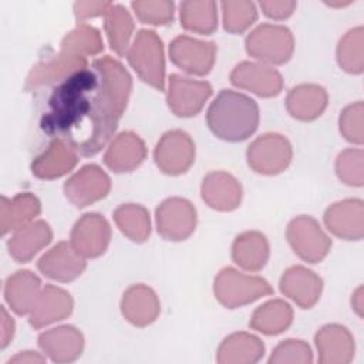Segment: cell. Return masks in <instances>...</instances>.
<instances>
[{
  "label": "cell",
  "mask_w": 364,
  "mask_h": 364,
  "mask_svg": "<svg viewBox=\"0 0 364 364\" xmlns=\"http://www.w3.org/2000/svg\"><path fill=\"white\" fill-rule=\"evenodd\" d=\"M132 78L115 58L94 60L57 84L41 118V129L70 144L78 155L94 156L111 142L127 108Z\"/></svg>",
  "instance_id": "obj_1"
},
{
  "label": "cell",
  "mask_w": 364,
  "mask_h": 364,
  "mask_svg": "<svg viewBox=\"0 0 364 364\" xmlns=\"http://www.w3.org/2000/svg\"><path fill=\"white\" fill-rule=\"evenodd\" d=\"M257 102L246 94L220 90L210 102L206 122L215 136L228 142H240L255 134L259 127Z\"/></svg>",
  "instance_id": "obj_2"
},
{
  "label": "cell",
  "mask_w": 364,
  "mask_h": 364,
  "mask_svg": "<svg viewBox=\"0 0 364 364\" xmlns=\"http://www.w3.org/2000/svg\"><path fill=\"white\" fill-rule=\"evenodd\" d=\"M272 293L273 289L266 279L242 273L235 267L222 269L213 282V294L226 309L250 304Z\"/></svg>",
  "instance_id": "obj_3"
},
{
  "label": "cell",
  "mask_w": 364,
  "mask_h": 364,
  "mask_svg": "<svg viewBox=\"0 0 364 364\" xmlns=\"http://www.w3.org/2000/svg\"><path fill=\"white\" fill-rule=\"evenodd\" d=\"M138 77L155 90H165V55L159 36L152 30H139L125 54Z\"/></svg>",
  "instance_id": "obj_4"
},
{
  "label": "cell",
  "mask_w": 364,
  "mask_h": 364,
  "mask_svg": "<svg viewBox=\"0 0 364 364\" xmlns=\"http://www.w3.org/2000/svg\"><path fill=\"white\" fill-rule=\"evenodd\" d=\"M245 48L262 64L282 65L293 55L294 37L286 26L264 23L246 36Z\"/></svg>",
  "instance_id": "obj_5"
},
{
  "label": "cell",
  "mask_w": 364,
  "mask_h": 364,
  "mask_svg": "<svg viewBox=\"0 0 364 364\" xmlns=\"http://www.w3.org/2000/svg\"><path fill=\"white\" fill-rule=\"evenodd\" d=\"M293 158L290 141L277 132H266L250 142L246 151L247 165L260 175H277L287 169Z\"/></svg>",
  "instance_id": "obj_6"
},
{
  "label": "cell",
  "mask_w": 364,
  "mask_h": 364,
  "mask_svg": "<svg viewBox=\"0 0 364 364\" xmlns=\"http://www.w3.org/2000/svg\"><path fill=\"white\" fill-rule=\"evenodd\" d=\"M286 237L293 252L307 263H320L331 249V239L320 223L307 215L296 216L289 222Z\"/></svg>",
  "instance_id": "obj_7"
},
{
  "label": "cell",
  "mask_w": 364,
  "mask_h": 364,
  "mask_svg": "<svg viewBox=\"0 0 364 364\" xmlns=\"http://www.w3.org/2000/svg\"><path fill=\"white\" fill-rule=\"evenodd\" d=\"M154 161L161 172L178 176L195 162V142L182 129L166 131L155 145Z\"/></svg>",
  "instance_id": "obj_8"
},
{
  "label": "cell",
  "mask_w": 364,
  "mask_h": 364,
  "mask_svg": "<svg viewBox=\"0 0 364 364\" xmlns=\"http://www.w3.org/2000/svg\"><path fill=\"white\" fill-rule=\"evenodd\" d=\"M196 209L185 198L172 196L161 202L155 210L156 230L169 242L188 239L196 228Z\"/></svg>",
  "instance_id": "obj_9"
},
{
  "label": "cell",
  "mask_w": 364,
  "mask_h": 364,
  "mask_svg": "<svg viewBox=\"0 0 364 364\" xmlns=\"http://www.w3.org/2000/svg\"><path fill=\"white\" fill-rule=\"evenodd\" d=\"M212 91V85L208 81L171 74L168 78L166 102L176 117L189 118L202 111Z\"/></svg>",
  "instance_id": "obj_10"
},
{
  "label": "cell",
  "mask_w": 364,
  "mask_h": 364,
  "mask_svg": "<svg viewBox=\"0 0 364 364\" xmlns=\"http://www.w3.org/2000/svg\"><path fill=\"white\" fill-rule=\"evenodd\" d=\"M216 44L189 36H178L169 44L171 61L191 75H206L216 61Z\"/></svg>",
  "instance_id": "obj_11"
},
{
  "label": "cell",
  "mask_w": 364,
  "mask_h": 364,
  "mask_svg": "<svg viewBox=\"0 0 364 364\" xmlns=\"http://www.w3.org/2000/svg\"><path fill=\"white\" fill-rule=\"evenodd\" d=\"M111 189V179L102 168L88 164L73 173L63 186L65 198L77 208H85L104 199Z\"/></svg>",
  "instance_id": "obj_12"
},
{
  "label": "cell",
  "mask_w": 364,
  "mask_h": 364,
  "mask_svg": "<svg viewBox=\"0 0 364 364\" xmlns=\"http://www.w3.org/2000/svg\"><path fill=\"white\" fill-rule=\"evenodd\" d=\"M111 240V226L108 220L97 213L82 215L73 226L70 242L85 259H94L105 253Z\"/></svg>",
  "instance_id": "obj_13"
},
{
  "label": "cell",
  "mask_w": 364,
  "mask_h": 364,
  "mask_svg": "<svg viewBox=\"0 0 364 364\" xmlns=\"http://www.w3.org/2000/svg\"><path fill=\"white\" fill-rule=\"evenodd\" d=\"M230 82L259 97H276L283 90V77L272 65L255 61H242L230 73Z\"/></svg>",
  "instance_id": "obj_14"
},
{
  "label": "cell",
  "mask_w": 364,
  "mask_h": 364,
  "mask_svg": "<svg viewBox=\"0 0 364 364\" xmlns=\"http://www.w3.org/2000/svg\"><path fill=\"white\" fill-rule=\"evenodd\" d=\"M37 267L46 277L68 283L82 274L87 262L85 257L75 250L71 242H58L38 259Z\"/></svg>",
  "instance_id": "obj_15"
},
{
  "label": "cell",
  "mask_w": 364,
  "mask_h": 364,
  "mask_svg": "<svg viewBox=\"0 0 364 364\" xmlns=\"http://www.w3.org/2000/svg\"><path fill=\"white\" fill-rule=\"evenodd\" d=\"M324 225L330 233L344 240H361L364 236V203L350 198L330 205L324 212Z\"/></svg>",
  "instance_id": "obj_16"
},
{
  "label": "cell",
  "mask_w": 364,
  "mask_h": 364,
  "mask_svg": "<svg viewBox=\"0 0 364 364\" xmlns=\"http://www.w3.org/2000/svg\"><path fill=\"white\" fill-rule=\"evenodd\" d=\"M203 202L219 212H230L240 206L243 189L240 182L229 172H209L200 185Z\"/></svg>",
  "instance_id": "obj_17"
},
{
  "label": "cell",
  "mask_w": 364,
  "mask_h": 364,
  "mask_svg": "<svg viewBox=\"0 0 364 364\" xmlns=\"http://www.w3.org/2000/svg\"><path fill=\"white\" fill-rule=\"evenodd\" d=\"M280 291L301 309H311L323 291V280L304 266H291L283 272L279 282Z\"/></svg>",
  "instance_id": "obj_18"
},
{
  "label": "cell",
  "mask_w": 364,
  "mask_h": 364,
  "mask_svg": "<svg viewBox=\"0 0 364 364\" xmlns=\"http://www.w3.org/2000/svg\"><path fill=\"white\" fill-rule=\"evenodd\" d=\"M321 364H347L354 358L355 343L350 330L341 324H326L314 336Z\"/></svg>",
  "instance_id": "obj_19"
},
{
  "label": "cell",
  "mask_w": 364,
  "mask_h": 364,
  "mask_svg": "<svg viewBox=\"0 0 364 364\" xmlns=\"http://www.w3.org/2000/svg\"><path fill=\"white\" fill-rule=\"evenodd\" d=\"M38 347L53 363H71L82 354L84 336L74 326H57L38 336Z\"/></svg>",
  "instance_id": "obj_20"
},
{
  "label": "cell",
  "mask_w": 364,
  "mask_h": 364,
  "mask_svg": "<svg viewBox=\"0 0 364 364\" xmlns=\"http://www.w3.org/2000/svg\"><path fill=\"white\" fill-rule=\"evenodd\" d=\"M145 158L146 146L142 138L132 131H124L108 144L104 164L115 173H125L136 169Z\"/></svg>",
  "instance_id": "obj_21"
},
{
  "label": "cell",
  "mask_w": 364,
  "mask_h": 364,
  "mask_svg": "<svg viewBox=\"0 0 364 364\" xmlns=\"http://www.w3.org/2000/svg\"><path fill=\"white\" fill-rule=\"evenodd\" d=\"M87 67H88V64H87L85 57L73 55V54L60 51L58 54L37 63L31 68V71L26 80V90L31 91V90L40 88L43 85H48L53 82H61L71 74L81 71Z\"/></svg>",
  "instance_id": "obj_22"
},
{
  "label": "cell",
  "mask_w": 364,
  "mask_h": 364,
  "mask_svg": "<svg viewBox=\"0 0 364 364\" xmlns=\"http://www.w3.org/2000/svg\"><path fill=\"white\" fill-rule=\"evenodd\" d=\"M74 309L71 294L54 284H46L28 314V323L34 328H43L67 318Z\"/></svg>",
  "instance_id": "obj_23"
},
{
  "label": "cell",
  "mask_w": 364,
  "mask_h": 364,
  "mask_svg": "<svg viewBox=\"0 0 364 364\" xmlns=\"http://www.w3.org/2000/svg\"><path fill=\"white\" fill-rule=\"evenodd\" d=\"M161 311L156 293L146 284L129 286L121 299V313L124 318L135 327H146L154 323Z\"/></svg>",
  "instance_id": "obj_24"
},
{
  "label": "cell",
  "mask_w": 364,
  "mask_h": 364,
  "mask_svg": "<svg viewBox=\"0 0 364 364\" xmlns=\"http://www.w3.org/2000/svg\"><path fill=\"white\" fill-rule=\"evenodd\" d=\"M78 164L77 151L63 139L53 138L48 148L34 158L31 172L40 179H57L68 173Z\"/></svg>",
  "instance_id": "obj_25"
},
{
  "label": "cell",
  "mask_w": 364,
  "mask_h": 364,
  "mask_svg": "<svg viewBox=\"0 0 364 364\" xmlns=\"http://www.w3.org/2000/svg\"><path fill=\"white\" fill-rule=\"evenodd\" d=\"M51 239L53 230L50 225L46 220H33L13 232L7 240V249L17 263H27L50 245Z\"/></svg>",
  "instance_id": "obj_26"
},
{
  "label": "cell",
  "mask_w": 364,
  "mask_h": 364,
  "mask_svg": "<svg viewBox=\"0 0 364 364\" xmlns=\"http://www.w3.org/2000/svg\"><path fill=\"white\" fill-rule=\"evenodd\" d=\"M328 94L318 84H299L286 97L287 112L299 121L309 122L317 119L327 108Z\"/></svg>",
  "instance_id": "obj_27"
},
{
  "label": "cell",
  "mask_w": 364,
  "mask_h": 364,
  "mask_svg": "<svg viewBox=\"0 0 364 364\" xmlns=\"http://www.w3.org/2000/svg\"><path fill=\"white\" fill-rule=\"evenodd\" d=\"M41 280L31 270H17L4 283V299L10 309L18 314H30L40 293Z\"/></svg>",
  "instance_id": "obj_28"
},
{
  "label": "cell",
  "mask_w": 364,
  "mask_h": 364,
  "mask_svg": "<svg viewBox=\"0 0 364 364\" xmlns=\"http://www.w3.org/2000/svg\"><path fill=\"white\" fill-rule=\"evenodd\" d=\"M264 354L263 341L246 331L232 333L222 340L216 351L219 364H253Z\"/></svg>",
  "instance_id": "obj_29"
},
{
  "label": "cell",
  "mask_w": 364,
  "mask_h": 364,
  "mask_svg": "<svg viewBox=\"0 0 364 364\" xmlns=\"http://www.w3.org/2000/svg\"><path fill=\"white\" fill-rule=\"evenodd\" d=\"M270 256L267 237L257 230H246L237 235L232 245L233 262L246 272L262 270Z\"/></svg>",
  "instance_id": "obj_30"
},
{
  "label": "cell",
  "mask_w": 364,
  "mask_h": 364,
  "mask_svg": "<svg viewBox=\"0 0 364 364\" xmlns=\"http://www.w3.org/2000/svg\"><path fill=\"white\" fill-rule=\"evenodd\" d=\"M41 212L38 198L30 192L17 193L11 199L1 196L0 203V228L1 235L14 232L31 223Z\"/></svg>",
  "instance_id": "obj_31"
},
{
  "label": "cell",
  "mask_w": 364,
  "mask_h": 364,
  "mask_svg": "<svg viewBox=\"0 0 364 364\" xmlns=\"http://www.w3.org/2000/svg\"><path fill=\"white\" fill-rule=\"evenodd\" d=\"M291 323V306L282 299H273L263 303L252 313L249 327L266 336H276L287 330Z\"/></svg>",
  "instance_id": "obj_32"
},
{
  "label": "cell",
  "mask_w": 364,
  "mask_h": 364,
  "mask_svg": "<svg viewBox=\"0 0 364 364\" xmlns=\"http://www.w3.org/2000/svg\"><path fill=\"white\" fill-rule=\"evenodd\" d=\"M181 26L196 34H212L218 27V4L210 0H188L179 6Z\"/></svg>",
  "instance_id": "obj_33"
},
{
  "label": "cell",
  "mask_w": 364,
  "mask_h": 364,
  "mask_svg": "<svg viewBox=\"0 0 364 364\" xmlns=\"http://www.w3.org/2000/svg\"><path fill=\"white\" fill-rule=\"evenodd\" d=\"M117 228L135 243L145 242L151 235V218L146 208L139 203H122L114 213Z\"/></svg>",
  "instance_id": "obj_34"
},
{
  "label": "cell",
  "mask_w": 364,
  "mask_h": 364,
  "mask_svg": "<svg viewBox=\"0 0 364 364\" xmlns=\"http://www.w3.org/2000/svg\"><path fill=\"white\" fill-rule=\"evenodd\" d=\"M104 28L111 48L118 55H125L134 33V20L121 4H111L104 14Z\"/></svg>",
  "instance_id": "obj_35"
},
{
  "label": "cell",
  "mask_w": 364,
  "mask_h": 364,
  "mask_svg": "<svg viewBox=\"0 0 364 364\" xmlns=\"http://www.w3.org/2000/svg\"><path fill=\"white\" fill-rule=\"evenodd\" d=\"M338 67L348 74H361L364 70V28L361 26L348 30L336 48Z\"/></svg>",
  "instance_id": "obj_36"
},
{
  "label": "cell",
  "mask_w": 364,
  "mask_h": 364,
  "mask_svg": "<svg viewBox=\"0 0 364 364\" xmlns=\"http://www.w3.org/2000/svg\"><path fill=\"white\" fill-rule=\"evenodd\" d=\"M102 50L104 43L100 31L90 24L78 23L75 28L64 36L60 51L87 58L88 55L100 54Z\"/></svg>",
  "instance_id": "obj_37"
},
{
  "label": "cell",
  "mask_w": 364,
  "mask_h": 364,
  "mask_svg": "<svg viewBox=\"0 0 364 364\" xmlns=\"http://www.w3.org/2000/svg\"><path fill=\"white\" fill-rule=\"evenodd\" d=\"M223 28L232 34L245 33L256 20L257 9L253 1L229 0L220 4Z\"/></svg>",
  "instance_id": "obj_38"
},
{
  "label": "cell",
  "mask_w": 364,
  "mask_h": 364,
  "mask_svg": "<svg viewBox=\"0 0 364 364\" xmlns=\"http://www.w3.org/2000/svg\"><path fill=\"white\" fill-rule=\"evenodd\" d=\"M364 154L360 148H347L337 155L336 159V175L337 178L348 185L361 188L364 183Z\"/></svg>",
  "instance_id": "obj_39"
},
{
  "label": "cell",
  "mask_w": 364,
  "mask_h": 364,
  "mask_svg": "<svg viewBox=\"0 0 364 364\" xmlns=\"http://www.w3.org/2000/svg\"><path fill=\"white\" fill-rule=\"evenodd\" d=\"M131 7L136 18L151 26H165L173 20L175 4L168 0H138Z\"/></svg>",
  "instance_id": "obj_40"
},
{
  "label": "cell",
  "mask_w": 364,
  "mask_h": 364,
  "mask_svg": "<svg viewBox=\"0 0 364 364\" xmlns=\"http://www.w3.org/2000/svg\"><path fill=\"white\" fill-rule=\"evenodd\" d=\"M270 364H311L313 351L304 340L287 338L280 341L269 357Z\"/></svg>",
  "instance_id": "obj_41"
},
{
  "label": "cell",
  "mask_w": 364,
  "mask_h": 364,
  "mask_svg": "<svg viewBox=\"0 0 364 364\" xmlns=\"http://www.w3.org/2000/svg\"><path fill=\"white\" fill-rule=\"evenodd\" d=\"M364 104L363 101L347 105L338 117V128L343 138L351 144L364 142Z\"/></svg>",
  "instance_id": "obj_42"
},
{
  "label": "cell",
  "mask_w": 364,
  "mask_h": 364,
  "mask_svg": "<svg viewBox=\"0 0 364 364\" xmlns=\"http://www.w3.org/2000/svg\"><path fill=\"white\" fill-rule=\"evenodd\" d=\"M259 6L266 17L273 20H286L294 13L297 3L291 0H277V1L270 0V1H260Z\"/></svg>",
  "instance_id": "obj_43"
},
{
  "label": "cell",
  "mask_w": 364,
  "mask_h": 364,
  "mask_svg": "<svg viewBox=\"0 0 364 364\" xmlns=\"http://www.w3.org/2000/svg\"><path fill=\"white\" fill-rule=\"evenodd\" d=\"M112 3L109 1H77L74 3V16L78 23L84 20L104 16Z\"/></svg>",
  "instance_id": "obj_44"
},
{
  "label": "cell",
  "mask_w": 364,
  "mask_h": 364,
  "mask_svg": "<svg viewBox=\"0 0 364 364\" xmlns=\"http://www.w3.org/2000/svg\"><path fill=\"white\" fill-rule=\"evenodd\" d=\"M14 320L7 313L6 307H1V334H0V348H6L14 336Z\"/></svg>",
  "instance_id": "obj_45"
},
{
  "label": "cell",
  "mask_w": 364,
  "mask_h": 364,
  "mask_svg": "<svg viewBox=\"0 0 364 364\" xmlns=\"http://www.w3.org/2000/svg\"><path fill=\"white\" fill-rule=\"evenodd\" d=\"M46 355H41L36 351H20L14 357L9 360V364L16 363V364H37V363H44Z\"/></svg>",
  "instance_id": "obj_46"
},
{
  "label": "cell",
  "mask_w": 364,
  "mask_h": 364,
  "mask_svg": "<svg viewBox=\"0 0 364 364\" xmlns=\"http://www.w3.org/2000/svg\"><path fill=\"white\" fill-rule=\"evenodd\" d=\"M363 286H358L353 294H351V307L357 313L358 317H363V310H364V296H363Z\"/></svg>",
  "instance_id": "obj_47"
}]
</instances>
